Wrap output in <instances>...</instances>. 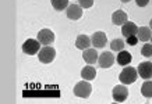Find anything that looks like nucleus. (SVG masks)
<instances>
[{"instance_id":"b1692460","label":"nucleus","mask_w":152,"mask_h":104,"mask_svg":"<svg viewBox=\"0 0 152 104\" xmlns=\"http://www.w3.org/2000/svg\"><path fill=\"white\" fill-rule=\"evenodd\" d=\"M135 3H137L138 7H145V6H148L149 0H135Z\"/></svg>"},{"instance_id":"6ab92c4d","label":"nucleus","mask_w":152,"mask_h":104,"mask_svg":"<svg viewBox=\"0 0 152 104\" xmlns=\"http://www.w3.org/2000/svg\"><path fill=\"white\" fill-rule=\"evenodd\" d=\"M53 9L57 10V11H63L64 9L69 7V0H50Z\"/></svg>"},{"instance_id":"0eeeda50","label":"nucleus","mask_w":152,"mask_h":104,"mask_svg":"<svg viewBox=\"0 0 152 104\" xmlns=\"http://www.w3.org/2000/svg\"><path fill=\"white\" fill-rule=\"evenodd\" d=\"M113 63H115V56L110 51H103L98 57V64L101 68H109L113 65Z\"/></svg>"},{"instance_id":"39448f33","label":"nucleus","mask_w":152,"mask_h":104,"mask_svg":"<svg viewBox=\"0 0 152 104\" xmlns=\"http://www.w3.org/2000/svg\"><path fill=\"white\" fill-rule=\"evenodd\" d=\"M112 96H113V100H115V101L123 103V101H126L127 97H129V89H127L124 85H117V86H115Z\"/></svg>"},{"instance_id":"6e6552de","label":"nucleus","mask_w":152,"mask_h":104,"mask_svg":"<svg viewBox=\"0 0 152 104\" xmlns=\"http://www.w3.org/2000/svg\"><path fill=\"white\" fill-rule=\"evenodd\" d=\"M91 42H92V46L95 49H102L105 47L106 43H107V38H106V33L105 32H95L91 38Z\"/></svg>"},{"instance_id":"4468645a","label":"nucleus","mask_w":152,"mask_h":104,"mask_svg":"<svg viewBox=\"0 0 152 104\" xmlns=\"http://www.w3.org/2000/svg\"><path fill=\"white\" fill-rule=\"evenodd\" d=\"M91 45H92L91 38H88L87 35H80V36H77V40H75V46H77V49L85 50V49H88Z\"/></svg>"},{"instance_id":"9b49d317","label":"nucleus","mask_w":152,"mask_h":104,"mask_svg":"<svg viewBox=\"0 0 152 104\" xmlns=\"http://www.w3.org/2000/svg\"><path fill=\"white\" fill-rule=\"evenodd\" d=\"M98 57H99V54H98L96 49H91V47H88V49L84 50V53H83V58H84V61H85L87 64L96 63Z\"/></svg>"},{"instance_id":"a211bd4d","label":"nucleus","mask_w":152,"mask_h":104,"mask_svg":"<svg viewBox=\"0 0 152 104\" xmlns=\"http://www.w3.org/2000/svg\"><path fill=\"white\" fill-rule=\"evenodd\" d=\"M141 93H142L144 97L151 99L152 97V81L147 79V81L144 82V85L141 86Z\"/></svg>"},{"instance_id":"423d86ee","label":"nucleus","mask_w":152,"mask_h":104,"mask_svg":"<svg viewBox=\"0 0 152 104\" xmlns=\"http://www.w3.org/2000/svg\"><path fill=\"white\" fill-rule=\"evenodd\" d=\"M38 40L41 42V45H52L55 42V33L50 31V29H41L38 32Z\"/></svg>"},{"instance_id":"7ed1b4c3","label":"nucleus","mask_w":152,"mask_h":104,"mask_svg":"<svg viewBox=\"0 0 152 104\" xmlns=\"http://www.w3.org/2000/svg\"><path fill=\"white\" fill-rule=\"evenodd\" d=\"M56 57V50L50 46H45V47H42L39 50V53H38V58L39 61L43 64H50Z\"/></svg>"},{"instance_id":"f03ea898","label":"nucleus","mask_w":152,"mask_h":104,"mask_svg":"<svg viewBox=\"0 0 152 104\" xmlns=\"http://www.w3.org/2000/svg\"><path fill=\"white\" fill-rule=\"evenodd\" d=\"M138 78V71L133 67H126L121 72H120V81L124 85H130V83H134Z\"/></svg>"},{"instance_id":"a878e982","label":"nucleus","mask_w":152,"mask_h":104,"mask_svg":"<svg viewBox=\"0 0 152 104\" xmlns=\"http://www.w3.org/2000/svg\"><path fill=\"white\" fill-rule=\"evenodd\" d=\"M121 1H123V3H129L130 0H121Z\"/></svg>"},{"instance_id":"2eb2a0df","label":"nucleus","mask_w":152,"mask_h":104,"mask_svg":"<svg viewBox=\"0 0 152 104\" xmlns=\"http://www.w3.org/2000/svg\"><path fill=\"white\" fill-rule=\"evenodd\" d=\"M131 60H133V57H131V54H130L129 51L121 50V51L119 53V56H117L116 61H117V64H119V65H121V67H126V65H129V64L131 63Z\"/></svg>"},{"instance_id":"4be33fe9","label":"nucleus","mask_w":152,"mask_h":104,"mask_svg":"<svg viewBox=\"0 0 152 104\" xmlns=\"http://www.w3.org/2000/svg\"><path fill=\"white\" fill-rule=\"evenodd\" d=\"M78 4L83 9H89L94 6V0H78Z\"/></svg>"},{"instance_id":"393cba45","label":"nucleus","mask_w":152,"mask_h":104,"mask_svg":"<svg viewBox=\"0 0 152 104\" xmlns=\"http://www.w3.org/2000/svg\"><path fill=\"white\" fill-rule=\"evenodd\" d=\"M149 28H151V29H152V20H151V21H149Z\"/></svg>"},{"instance_id":"ddd939ff","label":"nucleus","mask_w":152,"mask_h":104,"mask_svg":"<svg viewBox=\"0 0 152 104\" xmlns=\"http://www.w3.org/2000/svg\"><path fill=\"white\" fill-rule=\"evenodd\" d=\"M112 22L115 25H124L127 22V14L123 11V10H117L113 13L112 15Z\"/></svg>"},{"instance_id":"f8f14e48","label":"nucleus","mask_w":152,"mask_h":104,"mask_svg":"<svg viewBox=\"0 0 152 104\" xmlns=\"http://www.w3.org/2000/svg\"><path fill=\"white\" fill-rule=\"evenodd\" d=\"M121 33H123L126 38L134 36V35L138 33V27H137L134 22H131V21H130V22L127 21V22L123 25V28H121Z\"/></svg>"},{"instance_id":"1a4fd4ad","label":"nucleus","mask_w":152,"mask_h":104,"mask_svg":"<svg viewBox=\"0 0 152 104\" xmlns=\"http://www.w3.org/2000/svg\"><path fill=\"white\" fill-rule=\"evenodd\" d=\"M137 71H138V75L144 79H149L152 78V63L151 61H144V63H140L138 67H137Z\"/></svg>"},{"instance_id":"5701e85b","label":"nucleus","mask_w":152,"mask_h":104,"mask_svg":"<svg viewBox=\"0 0 152 104\" xmlns=\"http://www.w3.org/2000/svg\"><path fill=\"white\" fill-rule=\"evenodd\" d=\"M138 43V36L137 35H134V36H129L127 38V45L130 46H135Z\"/></svg>"},{"instance_id":"dca6fc26","label":"nucleus","mask_w":152,"mask_h":104,"mask_svg":"<svg viewBox=\"0 0 152 104\" xmlns=\"http://www.w3.org/2000/svg\"><path fill=\"white\" fill-rule=\"evenodd\" d=\"M95 77H96V69L94 67L87 65V67L83 68V71H81V78H83V79H85V81H92V79H95Z\"/></svg>"},{"instance_id":"f257e3e1","label":"nucleus","mask_w":152,"mask_h":104,"mask_svg":"<svg viewBox=\"0 0 152 104\" xmlns=\"http://www.w3.org/2000/svg\"><path fill=\"white\" fill-rule=\"evenodd\" d=\"M91 92H92V86L88 81H81L78 82L77 85L74 86V95L77 97H81V99H87L91 96Z\"/></svg>"},{"instance_id":"aec40b11","label":"nucleus","mask_w":152,"mask_h":104,"mask_svg":"<svg viewBox=\"0 0 152 104\" xmlns=\"http://www.w3.org/2000/svg\"><path fill=\"white\" fill-rule=\"evenodd\" d=\"M124 46L126 43L121 39H113L110 42V49L113 51H121V50H124Z\"/></svg>"},{"instance_id":"412c9836","label":"nucleus","mask_w":152,"mask_h":104,"mask_svg":"<svg viewBox=\"0 0 152 104\" xmlns=\"http://www.w3.org/2000/svg\"><path fill=\"white\" fill-rule=\"evenodd\" d=\"M141 54L144 57H152V45H144L142 49H141Z\"/></svg>"},{"instance_id":"f3484780","label":"nucleus","mask_w":152,"mask_h":104,"mask_svg":"<svg viewBox=\"0 0 152 104\" xmlns=\"http://www.w3.org/2000/svg\"><path fill=\"white\" fill-rule=\"evenodd\" d=\"M137 36H138V40L148 42L152 38L151 28H149V27H141V28H138V33H137Z\"/></svg>"},{"instance_id":"9d476101","label":"nucleus","mask_w":152,"mask_h":104,"mask_svg":"<svg viewBox=\"0 0 152 104\" xmlns=\"http://www.w3.org/2000/svg\"><path fill=\"white\" fill-rule=\"evenodd\" d=\"M67 17H69L70 20H80L81 17H83V7L80 4H70L69 7H67Z\"/></svg>"},{"instance_id":"20e7f679","label":"nucleus","mask_w":152,"mask_h":104,"mask_svg":"<svg viewBox=\"0 0 152 104\" xmlns=\"http://www.w3.org/2000/svg\"><path fill=\"white\" fill-rule=\"evenodd\" d=\"M39 50H41V42L38 40V39L37 40H35V39H28V40L24 42L23 51L25 54H29V56L37 54Z\"/></svg>"}]
</instances>
